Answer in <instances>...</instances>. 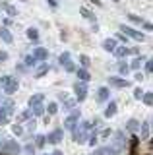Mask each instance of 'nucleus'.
I'll return each instance as SVG.
<instances>
[{
	"mask_svg": "<svg viewBox=\"0 0 153 155\" xmlns=\"http://www.w3.org/2000/svg\"><path fill=\"white\" fill-rule=\"evenodd\" d=\"M97 140H99V138H97L95 134H89V140H87V143L93 147V145H97Z\"/></svg>",
	"mask_w": 153,
	"mask_h": 155,
	"instance_id": "38",
	"label": "nucleus"
},
{
	"mask_svg": "<svg viewBox=\"0 0 153 155\" xmlns=\"http://www.w3.org/2000/svg\"><path fill=\"white\" fill-rule=\"evenodd\" d=\"M27 37H29V39H33V41H37V37H39V33H37V29L29 27V29H27Z\"/></svg>",
	"mask_w": 153,
	"mask_h": 155,
	"instance_id": "31",
	"label": "nucleus"
},
{
	"mask_svg": "<svg viewBox=\"0 0 153 155\" xmlns=\"http://www.w3.org/2000/svg\"><path fill=\"white\" fill-rule=\"evenodd\" d=\"M12 103H6L4 107H0V126L2 124H8V120H10V116H12Z\"/></svg>",
	"mask_w": 153,
	"mask_h": 155,
	"instance_id": "4",
	"label": "nucleus"
},
{
	"mask_svg": "<svg viewBox=\"0 0 153 155\" xmlns=\"http://www.w3.org/2000/svg\"><path fill=\"white\" fill-rule=\"evenodd\" d=\"M0 151L4 155H18L21 151V147H20V143H18L16 140H6L4 138V142L0 143Z\"/></svg>",
	"mask_w": 153,
	"mask_h": 155,
	"instance_id": "2",
	"label": "nucleus"
},
{
	"mask_svg": "<svg viewBox=\"0 0 153 155\" xmlns=\"http://www.w3.org/2000/svg\"><path fill=\"white\" fill-rule=\"evenodd\" d=\"M43 101H45V95L43 93H35L29 97V107H35V105H41Z\"/></svg>",
	"mask_w": 153,
	"mask_h": 155,
	"instance_id": "14",
	"label": "nucleus"
},
{
	"mask_svg": "<svg viewBox=\"0 0 153 155\" xmlns=\"http://www.w3.org/2000/svg\"><path fill=\"white\" fill-rule=\"evenodd\" d=\"M147 136H149V126H147L145 122H143V124H142V138H143V140H145V138H147Z\"/></svg>",
	"mask_w": 153,
	"mask_h": 155,
	"instance_id": "34",
	"label": "nucleus"
},
{
	"mask_svg": "<svg viewBox=\"0 0 153 155\" xmlns=\"http://www.w3.org/2000/svg\"><path fill=\"white\" fill-rule=\"evenodd\" d=\"M114 39H116V41H122V43H126V41H128V37L124 35V33H116V37H114Z\"/></svg>",
	"mask_w": 153,
	"mask_h": 155,
	"instance_id": "42",
	"label": "nucleus"
},
{
	"mask_svg": "<svg viewBox=\"0 0 153 155\" xmlns=\"http://www.w3.org/2000/svg\"><path fill=\"white\" fill-rule=\"evenodd\" d=\"M31 109H33V114H35V116H43V114H45V107H43V103L31 107Z\"/></svg>",
	"mask_w": 153,
	"mask_h": 155,
	"instance_id": "24",
	"label": "nucleus"
},
{
	"mask_svg": "<svg viewBox=\"0 0 153 155\" xmlns=\"http://www.w3.org/2000/svg\"><path fill=\"white\" fill-rule=\"evenodd\" d=\"M143 27L149 29V31H153V23H145V21H143Z\"/></svg>",
	"mask_w": 153,
	"mask_h": 155,
	"instance_id": "48",
	"label": "nucleus"
},
{
	"mask_svg": "<svg viewBox=\"0 0 153 155\" xmlns=\"http://www.w3.org/2000/svg\"><path fill=\"white\" fill-rule=\"evenodd\" d=\"M120 31H122L126 37H132V39H136V41H143V39H145V35H143V33L136 31V29H132V27H128V25H120Z\"/></svg>",
	"mask_w": 153,
	"mask_h": 155,
	"instance_id": "5",
	"label": "nucleus"
},
{
	"mask_svg": "<svg viewBox=\"0 0 153 155\" xmlns=\"http://www.w3.org/2000/svg\"><path fill=\"white\" fill-rule=\"evenodd\" d=\"M114 54H116L118 58H124V56H128V54H132V48H128V47H116L114 48Z\"/></svg>",
	"mask_w": 153,
	"mask_h": 155,
	"instance_id": "13",
	"label": "nucleus"
},
{
	"mask_svg": "<svg viewBox=\"0 0 153 155\" xmlns=\"http://www.w3.org/2000/svg\"><path fill=\"white\" fill-rule=\"evenodd\" d=\"M8 80H10V76H4V78H0V87H6V84H8Z\"/></svg>",
	"mask_w": 153,
	"mask_h": 155,
	"instance_id": "43",
	"label": "nucleus"
},
{
	"mask_svg": "<svg viewBox=\"0 0 153 155\" xmlns=\"http://www.w3.org/2000/svg\"><path fill=\"white\" fill-rule=\"evenodd\" d=\"M0 39H2L4 43H12L14 41V37H12V33L8 31L6 27H0Z\"/></svg>",
	"mask_w": 153,
	"mask_h": 155,
	"instance_id": "16",
	"label": "nucleus"
},
{
	"mask_svg": "<svg viewBox=\"0 0 153 155\" xmlns=\"http://www.w3.org/2000/svg\"><path fill=\"white\" fill-rule=\"evenodd\" d=\"M126 128L130 130V132H136L138 128H140V122H138L136 118H132V120H128V124H126Z\"/></svg>",
	"mask_w": 153,
	"mask_h": 155,
	"instance_id": "22",
	"label": "nucleus"
},
{
	"mask_svg": "<svg viewBox=\"0 0 153 155\" xmlns=\"http://www.w3.org/2000/svg\"><path fill=\"white\" fill-rule=\"evenodd\" d=\"M128 19H130V21H134V23H143V19H142L140 16H134V14H128Z\"/></svg>",
	"mask_w": 153,
	"mask_h": 155,
	"instance_id": "36",
	"label": "nucleus"
},
{
	"mask_svg": "<svg viewBox=\"0 0 153 155\" xmlns=\"http://www.w3.org/2000/svg\"><path fill=\"white\" fill-rule=\"evenodd\" d=\"M91 2L95 4V6H101V0H91Z\"/></svg>",
	"mask_w": 153,
	"mask_h": 155,
	"instance_id": "51",
	"label": "nucleus"
},
{
	"mask_svg": "<svg viewBox=\"0 0 153 155\" xmlns=\"http://www.w3.org/2000/svg\"><path fill=\"white\" fill-rule=\"evenodd\" d=\"M74 91H76V99L83 101L85 97H87V85H85V81H76Z\"/></svg>",
	"mask_w": 153,
	"mask_h": 155,
	"instance_id": "6",
	"label": "nucleus"
},
{
	"mask_svg": "<svg viewBox=\"0 0 153 155\" xmlns=\"http://www.w3.org/2000/svg\"><path fill=\"white\" fill-rule=\"evenodd\" d=\"M114 2H118V0H114Z\"/></svg>",
	"mask_w": 153,
	"mask_h": 155,
	"instance_id": "54",
	"label": "nucleus"
},
{
	"mask_svg": "<svg viewBox=\"0 0 153 155\" xmlns=\"http://www.w3.org/2000/svg\"><path fill=\"white\" fill-rule=\"evenodd\" d=\"M76 74H78L80 81H85V84H87V81L91 80V76H89V72L85 70V68H80V70H76Z\"/></svg>",
	"mask_w": 153,
	"mask_h": 155,
	"instance_id": "17",
	"label": "nucleus"
},
{
	"mask_svg": "<svg viewBox=\"0 0 153 155\" xmlns=\"http://www.w3.org/2000/svg\"><path fill=\"white\" fill-rule=\"evenodd\" d=\"M12 130H14V134H16V136H20V134H23V128H21L20 124H14V126H12Z\"/></svg>",
	"mask_w": 153,
	"mask_h": 155,
	"instance_id": "40",
	"label": "nucleus"
},
{
	"mask_svg": "<svg viewBox=\"0 0 153 155\" xmlns=\"http://www.w3.org/2000/svg\"><path fill=\"white\" fill-rule=\"evenodd\" d=\"M143 62H145V58H143V56L140 54V56H138V58H136V60H134V62H132V64H130V68H132V70H140V66L143 64Z\"/></svg>",
	"mask_w": 153,
	"mask_h": 155,
	"instance_id": "21",
	"label": "nucleus"
},
{
	"mask_svg": "<svg viewBox=\"0 0 153 155\" xmlns=\"http://www.w3.org/2000/svg\"><path fill=\"white\" fill-rule=\"evenodd\" d=\"M145 72L147 74H153V58H147L145 60Z\"/></svg>",
	"mask_w": 153,
	"mask_h": 155,
	"instance_id": "32",
	"label": "nucleus"
},
{
	"mask_svg": "<svg viewBox=\"0 0 153 155\" xmlns=\"http://www.w3.org/2000/svg\"><path fill=\"white\" fill-rule=\"evenodd\" d=\"M134 78H136V80H138V81H142V80H143V76L140 74V72H138V74H136V76H134Z\"/></svg>",
	"mask_w": 153,
	"mask_h": 155,
	"instance_id": "50",
	"label": "nucleus"
},
{
	"mask_svg": "<svg viewBox=\"0 0 153 155\" xmlns=\"http://www.w3.org/2000/svg\"><path fill=\"white\" fill-rule=\"evenodd\" d=\"M18 87H20V81H18L16 78H12V76H10V80H8L6 87H4V93H8V95H14V93L18 91Z\"/></svg>",
	"mask_w": 153,
	"mask_h": 155,
	"instance_id": "8",
	"label": "nucleus"
},
{
	"mask_svg": "<svg viewBox=\"0 0 153 155\" xmlns=\"http://www.w3.org/2000/svg\"><path fill=\"white\" fill-rule=\"evenodd\" d=\"M109 84H111L112 87H118V89H122V87H128V85H130V81L124 80V78H116V76H112V78H109Z\"/></svg>",
	"mask_w": 153,
	"mask_h": 155,
	"instance_id": "9",
	"label": "nucleus"
},
{
	"mask_svg": "<svg viewBox=\"0 0 153 155\" xmlns=\"http://www.w3.org/2000/svg\"><path fill=\"white\" fill-rule=\"evenodd\" d=\"M138 143H140V140L136 138V136H132V147H130V155H136V147Z\"/></svg>",
	"mask_w": 153,
	"mask_h": 155,
	"instance_id": "30",
	"label": "nucleus"
},
{
	"mask_svg": "<svg viewBox=\"0 0 153 155\" xmlns=\"http://www.w3.org/2000/svg\"><path fill=\"white\" fill-rule=\"evenodd\" d=\"M45 136H37V138H35V145H37V147H43V145H45Z\"/></svg>",
	"mask_w": 153,
	"mask_h": 155,
	"instance_id": "35",
	"label": "nucleus"
},
{
	"mask_svg": "<svg viewBox=\"0 0 153 155\" xmlns=\"http://www.w3.org/2000/svg\"><path fill=\"white\" fill-rule=\"evenodd\" d=\"M64 68H66V72H76V66H74V62H68V64H66Z\"/></svg>",
	"mask_w": 153,
	"mask_h": 155,
	"instance_id": "44",
	"label": "nucleus"
},
{
	"mask_svg": "<svg viewBox=\"0 0 153 155\" xmlns=\"http://www.w3.org/2000/svg\"><path fill=\"white\" fill-rule=\"evenodd\" d=\"M80 116H82V114H80V110L74 109V113H72L68 118L64 120V128H66V130H74L76 126H78V122H80Z\"/></svg>",
	"mask_w": 153,
	"mask_h": 155,
	"instance_id": "3",
	"label": "nucleus"
},
{
	"mask_svg": "<svg viewBox=\"0 0 153 155\" xmlns=\"http://www.w3.org/2000/svg\"><path fill=\"white\" fill-rule=\"evenodd\" d=\"M35 120H29V122H27V128H29V130H35Z\"/></svg>",
	"mask_w": 153,
	"mask_h": 155,
	"instance_id": "46",
	"label": "nucleus"
},
{
	"mask_svg": "<svg viewBox=\"0 0 153 155\" xmlns=\"http://www.w3.org/2000/svg\"><path fill=\"white\" fill-rule=\"evenodd\" d=\"M29 114H31V109H29V110H25V113H21V114H20V120H25V118H29Z\"/></svg>",
	"mask_w": 153,
	"mask_h": 155,
	"instance_id": "45",
	"label": "nucleus"
},
{
	"mask_svg": "<svg viewBox=\"0 0 153 155\" xmlns=\"http://www.w3.org/2000/svg\"><path fill=\"white\" fill-rule=\"evenodd\" d=\"M97 99L101 101V103L109 99V89H107V87H99V91H97Z\"/></svg>",
	"mask_w": 153,
	"mask_h": 155,
	"instance_id": "19",
	"label": "nucleus"
},
{
	"mask_svg": "<svg viewBox=\"0 0 153 155\" xmlns=\"http://www.w3.org/2000/svg\"><path fill=\"white\" fill-rule=\"evenodd\" d=\"M47 72H49V64H43V66L39 68V70H37V74H35V78H43V76L47 74Z\"/></svg>",
	"mask_w": 153,
	"mask_h": 155,
	"instance_id": "28",
	"label": "nucleus"
},
{
	"mask_svg": "<svg viewBox=\"0 0 153 155\" xmlns=\"http://www.w3.org/2000/svg\"><path fill=\"white\" fill-rule=\"evenodd\" d=\"M37 64V58L33 56V54H29V56H25V66H29V68H33Z\"/></svg>",
	"mask_w": 153,
	"mask_h": 155,
	"instance_id": "29",
	"label": "nucleus"
},
{
	"mask_svg": "<svg viewBox=\"0 0 153 155\" xmlns=\"http://www.w3.org/2000/svg\"><path fill=\"white\" fill-rule=\"evenodd\" d=\"M47 110H49V114H56V110H58V105H56V103H49Z\"/></svg>",
	"mask_w": 153,
	"mask_h": 155,
	"instance_id": "33",
	"label": "nucleus"
},
{
	"mask_svg": "<svg viewBox=\"0 0 153 155\" xmlns=\"http://www.w3.org/2000/svg\"><path fill=\"white\" fill-rule=\"evenodd\" d=\"M23 149H25V153H29V155H33V153H35V145H33V143H27Z\"/></svg>",
	"mask_w": 153,
	"mask_h": 155,
	"instance_id": "41",
	"label": "nucleus"
},
{
	"mask_svg": "<svg viewBox=\"0 0 153 155\" xmlns=\"http://www.w3.org/2000/svg\"><path fill=\"white\" fill-rule=\"evenodd\" d=\"M58 62H60L62 66H66L70 62V52H62V54L58 56Z\"/></svg>",
	"mask_w": 153,
	"mask_h": 155,
	"instance_id": "25",
	"label": "nucleus"
},
{
	"mask_svg": "<svg viewBox=\"0 0 153 155\" xmlns=\"http://www.w3.org/2000/svg\"><path fill=\"white\" fill-rule=\"evenodd\" d=\"M60 97L64 99V105H62V109H66V110L74 109V107H76V103H78V99H66V95H64V93H60Z\"/></svg>",
	"mask_w": 153,
	"mask_h": 155,
	"instance_id": "15",
	"label": "nucleus"
},
{
	"mask_svg": "<svg viewBox=\"0 0 153 155\" xmlns=\"http://www.w3.org/2000/svg\"><path fill=\"white\" fill-rule=\"evenodd\" d=\"M151 145H153V138H151Z\"/></svg>",
	"mask_w": 153,
	"mask_h": 155,
	"instance_id": "53",
	"label": "nucleus"
},
{
	"mask_svg": "<svg viewBox=\"0 0 153 155\" xmlns=\"http://www.w3.org/2000/svg\"><path fill=\"white\" fill-rule=\"evenodd\" d=\"M103 48L107 52H114V48H116V39H105V41H103Z\"/></svg>",
	"mask_w": 153,
	"mask_h": 155,
	"instance_id": "12",
	"label": "nucleus"
},
{
	"mask_svg": "<svg viewBox=\"0 0 153 155\" xmlns=\"http://www.w3.org/2000/svg\"><path fill=\"white\" fill-rule=\"evenodd\" d=\"M80 64H82V68L87 70V68L91 66V58H89L87 54H82V56H80Z\"/></svg>",
	"mask_w": 153,
	"mask_h": 155,
	"instance_id": "20",
	"label": "nucleus"
},
{
	"mask_svg": "<svg viewBox=\"0 0 153 155\" xmlns=\"http://www.w3.org/2000/svg\"><path fill=\"white\" fill-rule=\"evenodd\" d=\"M101 136H103V138H107V136H111V130H103V132H101Z\"/></svg>",
	"mask_w": 153,
	"mask_h": 155,
	"instance_id": "49",
	"label": "nucleus"
},
{
	"mask_svg": "<svg viewBox=\"0 0 153 155\" xmlns=\"http://www.w3.org/2000/svg\"><path fill=\"white\" fill-rule=\"evenodd\" d=\"M50 155H62V151H60V149H56V151H52Z\"/></svg>",
	"mask_w": 153,
	"mask_h": 155,
	"instance_id": "52",
	"label": "nucleus"
},
{
	"mask_svg": "<svg viewBox=\"0 0 153 155\" xmlns=\"http://www.w3.org/2000/svg\"><path fill=\"white\" fill-rule=\"evenodd\" d=\"M0 60H8V52H4V51H0Z\"/></svg>",
	"mask_w": 153,
	"mask_h": 155,
	"instance_id": "47",
	"label": "nucleus"
},
{
	"mask_svg": "<svg viewBox=\"0 0 153 155\" xmlns=\"http://www.w3.org/2000/svg\"><path fill=\"white\" fill-rule=\"evenodd\" d=\"M128 70H130V66H128V64H118V72H120V74L126 76V74H128Z\"/></svg>",
	"mask_w": 153,
	"mask_h": 155,
	"instance_id": "37",
	"label": "nucleus"
},
{
	"mask_svg": "<svg viewBox=\"0 0 153 155\" xmlns=\"http://www.w3.org/2000/svg\"><path fill=\"white\" fill-rule=\"evenodd\" d=\"M143 93H145V91H142L140 87H138V89L134 91V99H138V101H140V99H143Z\"/></svg>",
	"mask_w": 153,
	"mask_h": 155,
	"instance_id": "39",
	"label": "nucleus"
},
{
	"mask_svg": "<svg viewBox=\"0 0 153 155\" xmlns=\"http://www.w3.org/2000/svg\"><path fill=\"white\" fill-rule=\"evenodd\" d=\"M114 114H116V103L111 101V103L107 105V109H105V116H107V118H111V116H114Z\"/></svg>",
	"mask_w": 153,
	"mask_h": 155,
	"instance_id": "18",
	"label": "nucleus"
},
{
	"mask_svg": "<svg viewBox=\"0 0 153 155\" xmlns=\"http://www.w3.org/2000/svg\"><path fill=\"white\" fill-rule=\"evenodd\" d=\"M91 122H78V126H76L74 130H72V138H74L76 143H83L89 140V130H91Z\"/></svg>",
	"mask_w": 153,
	"mask_h": 155,
	"instance_id": "1",
	"label": "nucleus"
},
{
	"mask_svg": "<svg viewBox=\"0 0 153 155\" xmlns=\"http://www.w3.org/2000/svg\"><path fill=\"white\" fill-rule=\"evenodd\" d=\"M2 8L8 12V16H18V10L14 8V6H10V4H6V2H2Z\"/></svg>",
	"mask_w": 153,
	"mask_h": 155,
	"instance_id": "23",
	"label": "nucleus"
},
{
	"mask_svg": "<svg viewBox=\"0 0 153 155\" xmlns=\"http://www.w3.org/2000/svg\"><path fill=\"white\" fill-rule=\"evenodd\" d=\"M118 151L112 147V145H105V147H99L97 151H93V155H116Z\"/></svg>",
	"mask_w": 153,
	"mask_h": 155,
	"instance_id": "10",
	"label": "nucleus"
},
{
	"mask_svg": "<svg viewBox=\"0 0 153 155\" xmlns=\"http://www.w3.org/2000/svg\"><path fill=\"white\" fill-rule=\"evenodd\" d=\"M143 103H145L147 107H153V93H143Z\"/></svg>",
	"mask_w": 153,
	"mask_h": 155,
	"instance_id": "27",
	"label": "nucleus"
},
{
	"mask_svg": "<svg viewBox=\"0 0 153 155\" xmlns=\"http://www.w3.org/2000/svg\"><path fill=\"white\" fill-rule=\"evenodd\" d=\"M80 14H82V16H83L85 19H91V21H95V16H93L91 12H89L87 8H82V10H80Z\"/></svg>",
	"mask_w": 153,
	"mask_h": 155,
	"instance_id": "26",
	"label": "nucleus"
},
{
	"mask_svg": "<svg viewBox=\"0 0 153 155\" xmlns=\"http://www.w3.org/2000/svg\"><path fill=\"white\" fill-rule=\"evenodd\" d=\"M62 138H64V132H62V128H56V130H52V132L47 136V142L52 143V145H56L58 142H62Z\"/></svg>",
	"mask_w": 153,
	"mask_h": 155,
	"instance_id": "7",
	"label": "nucleus"
},
{
	"mask_svg": "<svg viewBox=\"0 0 153 155\" xmlns=\"http://www.w3.org/2000/svg\"><path fill=\"white\" fill-rule=\"evenodd\" d=\"M33 56H35L37 60H47V58H49V52H47V48L37 47L35 51H33Z\"/></svg>",
	"mask_w": 153,
	"mask_h": 155,
	"instance_id": "11",
	"label": "nucleus"
}]
</instances>
